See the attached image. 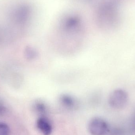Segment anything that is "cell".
<instances>
[{"instance_id": "9c48e42d", "label": "cell", "mask_w": 135, "mask_h": 135, "mask_svg": "<svg viewBox=\"0 0 135 135\" xmlns=\"http://www.w3.org/2000/svg\"><path fill=\"white\" fill-rule=\"evenodd\" d=\"M5 112V109L2 105H0V116L2 115Z\"/></svg>"}, {"instance_id": "6da1fadb", "label": "cell", "mask_w": 135, "mask_h": 135, "mask_svg": "<svg viewBox=\"0 0 135 135\" xmlns=\"http://www.w3.org/2000/svg\"><path fill=\"white\" fill-rule=\"evenodd\" d=\"M128 97L126 91L121 89L112 92L109 98V103L111 107L116 109L124 108L128 101Z\"/></svg>"}, {"instance_id": "ba28073f", "label": "cell", "mask_w": 135, "mask_h": 135, "mask_svg": "<svg viewBox=\"0 0 135 135\" xmlns=\"http://www.w3.org/2000/svg\"><path fill=\"white\" fill-rule=\"evenodd\" d=\"M10 129L6 124L0 122V135H9Z\"/></svg>"}, {"instance_id": "7a4b0ae2", "label": "cell", "mask_w": 135, "mask_h": 135, "mask_svg": "<svg viewBox=\"0 0 135 135\" xmlns=\"http://www.w3.org/2000/svg\"><path fill=\"white\" fill-rule=\"evenodd\" d=\"M88 129L92 135H105L109 131L106 121L102 118L95 117L90 120Z\"/></svg>"}, {"instance_id": "277c9868", "label": "cell", "mask_w": 135, "mask_h": 135, "mask_svg": "<svg viewBox=\"0 0 135 135\" xmlns=\"http://www.w3.org/2000/svg\"><path fill=\"white\" fill-rule=\"evenodd\" d=\"M36 126L43 135H51L53 132V125L47 116L39 117L36 120Z\"/></svg>"}, {"instance_id": "52a82bcc", "label": "cell", "mask_w": 135, "mask_h": 135, "mask_svg": "<svg viewBox=\"0 0 135 135\" xmlns=\"http://www.w3.org/2000/svg\"><path fill=\"white\" fill-rule=\"evenodd\" d=\"M26 53L27 57L30 59H35L38 56V51L32 47H28L26 50Z\"/></svg>"}, {"instance_id": "8992f818", "label": "cell", "mask_w": 135, "mask_h": 135, "mask_svg": "<svg viewBox=\"0 0 135 135\" xmlns=\"http://www.w3.org/2000/svg\"><path fill=\"white\" fill-rule=\"evenodd\" d=\"M34 109L39 117L47 116L48 112L47 105L42 100H38L35 102Z\"/></svg>"}, {"instance_id": "5b68a950", "label": "cell", "mask_w": 135, "mask_h": 135, "mask_svg": "<svg viewBox=\"0 0 135 135\" xmlns=\"http://www.w3.org/2000/svg\"><path fill=\"white\" fill-rule=\"evenodd\" d=\"M59 101L62 106L68 110L76 109L78 106L77 100L69 94H61L59 97Z\"/></svg>"}, {"instance_id": "3957f363", "label": "cell", "mask_w": 135, "mask_h": 135, "mask_svg": "<svg viewBox=\"0 0 135 135\" xmlns=\"http://www.w3.org/2000/svg\"><path fill=\"white\" fill-rule=\"evenodd\" d=\"M63 30L67 33H75L78 32L81 28L80 20L75 16L66 18L62 23Z\"/></svg>"}]
</instances>
